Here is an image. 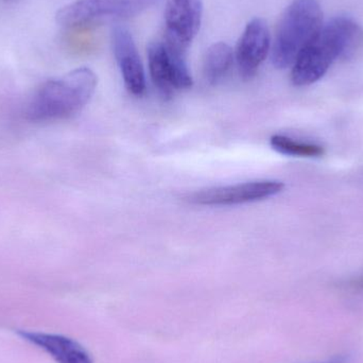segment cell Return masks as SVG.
I'll use <instances>...</instances> for the list:
<instances>
[{
  "label": "cell",
  "mask_w": 363,
  "mask_h": 363,
  "mask_svg": "<svg viewBox=\"0 0 363 363\" xmlns=\"http://www.w3.org/2000/svg\"><path fill=\"white\" fill-rule=\"evenodd\" d=\"M363 48V30L349 17H336L322 26L294 63L291 81L308 86L323 78L339 59H351Z\"/></svg>",
  "instance_id": "cell-1"
},
{
  "label": "cell",
  "mask_w": 363,
  "mask_h": 363,
  "mask_svg": "<svg viewBox=\"0 0 363 363\" xmlns=\"http://www.w3.org/2000/svg\"><path fill=\"white\" fill-rule=\"evenodd\" d=\"M95 72L77 68L65 76L49 80L34 94L26 108V117L33 123L67 119L81 112L97 87Z\"/></svg>",
  "instance_id": "cell-2"
},
{
  "label": "cell",
  "mask_w": 363,
  "mask_h": 363,
  "mask_svg": "<svg viewBox=\"0 0 363 363\" xmlns=\"http://www.w3.org/2000/svg\"><path fill=\"white\" fill-rule=\"evenodd\" d=\"M323 13L317 0H294L277 26L272 63L279 69L294 65L298 55L321 29Z\"/></svg>",
  "instance_id": "cell-3"
},
{
  "label": "cell",
  "mask_w": 363,
  "mask_h": 363,
  "mask_svg": "<svg viewBox=\"0 0 363 363\" xmlns=\"http://www.w3.org/2000/svg\"><path fill=\"white\" fill-rule=\"evenodd\" d=\"M157 0H76L57 11L55 19L63 27L76 28L131 18Z\"/></svg>",
  "instance_id": "cell-4"
},
{
  "label": "cell",
  "mask_w": 363,
  "mask_h": 363,
  "mask_svg": "<svg viewBox=\"0 0 363 363\" xmlns=\"http://www.w3.org/2000/svg\"><path fill=\"white\" fill-rule=\"evenodd\" d=\"M186 55L172 51L164 43L149 45L148 62L153 84L164 99H170L178 89L192 86Z\"/></svg>",
  "instance_id": "cell-5"
},
{
  "label": "cell",
  "mask_w": 363,
  "mask_h": 363,
  "mask_svg": "<svg viewBox=\"0 0 363 363\" xmlns=\"http://www.w3.org/2000/svg\"><path fill=\"white\" fill-rule=\"evenodd\" d=\"M285 185L279 181L247 182L200 190L186 196V200L204 206H228L266 200L283 191Z\"/></svg>",
  "instance_id": "cell-6"
},
{
  "label": "cell",
  "mask_w": 363,
  "mask_h": 363,
  "mask_svg": "<svg viewBox=\"0 0 363 363\" xmlns=\"http://www.w3.org/2000/svg\"><path fill=\"white\" fill-rule=\"evenodd\" d=\"M202 14V0H167L164 44L186 55L188 47L200 30Z\"/></svg>",
  "instance_id": "cell-7"
},
{
  "label": "cell",
  "mask_w": 363,
  "mask_h": 363,
  "mask_svg": "<svg viewBox=\"0 0 363 363\" xmlns=\"http://www.w3.org/2000/svg\"><path fill=\"white\" fill-rule=\"evenodd\" d=\"M270 33L266 21L254 18L247 23L237 45L236 61L240 76L250 80L266 60L270 50Z\"/></svg>",
  "instance_id": "cell-8"
},
{
  "label": "cell",
  "mask_w": 363,
  "mask_h": 363,
  "mask_svg": "<svg viewBox=\"0 0 363 363\" xmlns=\"http://www.w3.org/2000/svg\"><path fill=\"white\" fill-rule=\"evenodd\" d=\"M113 51L125 87L132 95H144L146 77L131 33L123 27H115L112 33Z\"/></svg>",
  "instance_id": "cell-9"
},
{
  "label": "cell",
  "mask_w": 363,
  "mask_h": 363,
  "mask_svg": "<svg viewBox=\"0 0 363 363\" xmlns=\"http://www.w3.org/2000/svg\"><path fill=\"white\" fill-rule=\"evenodd\" d=\"M17 335L23 340L46 352L57 363H94L89 351L69 337L30 330H18Z\"/></svg>",
  "instance_id": "cell-10"
},
{
  "label": "cell",
  "mask_w": 363,
  "mask_h": 363,
  "mask_svg": "<svg viewBox=\"0 0 363 363\" xmlns=\"http://www.w3.org/2000/svg\"><path fill=\"white\" fill-rule=\"evenodd\" d=\"M234 52L225 43L209 47L203 63V76L209 85H217L223 80L232 67Z\"/></svg>",
  "instance_id": "cell-11"
},
{
  "label": "cell",
  "mask_w": 363,
  "mask_h": 363,
  "mask_svg": "<svg viewBox=\"0 0 363 363\" xmlns=\"http://www.w3.org/2000/svg\"><path fill=\"white\" fill-rule=\"evenodd\" d=\"M270 144L277 152L290 155V157H319L325 153L323 147L319 145L296 142L284 135L272 136Z\"/></svg>",
  "instance_id": "cell-12"
},
{
  "label": "cell",
  "mask_w": 363,
  "mask_h": 363,
  "mask_svg": "<svg viewBox=\"0 0 363 363\" xmlns=\"http://www.w3.org/2000/svg\"><path fill=\"white\" fill-rule=\"evenodd\" d=\"M323 363H347L345 358H336V359L332 360V362H323Z\"/></svg>",
  "instance_id": "cell-13"
}]
</instances>
